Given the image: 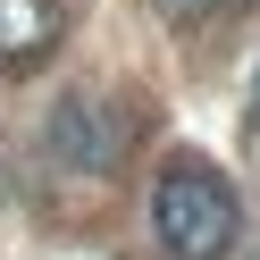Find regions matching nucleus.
Masks as SVG:
<instances>
[{"label":"nucleus","mask_w":260,"mask_h":260,"mask_svg":"<svg viewBox=\"0 0 260 260\" xmlns=\"http://www.w3.org/2000/svg\"><path fill=\"white\" fill-rule=\"evenodd\" d=\"M151 226H159V243H168V260H226L243 210H235V193H226V176H210L202 159H176V168L159 176V193H151Z\"/></svg>","instance_id":"1"},{"label":"nucleus","mask_w":260,"mask_h":260,"mask_svg":"<svg viewBox=\"0 0 260 260\" xmlns=\"http://www.w3.org/2000/svg\"><path fill=\"white\" fill-rule=\"evenodd\" d=\"M126 151V126L109 101H92V92H68V101L42 118V159H51L59 176H109Z\"/></svg>","instance_id":"2"},{"label":"nucleus","mask_w":260,"mask_h":260,"mask_svg":"<svg viewBox=\"0 0 260 260\" xmlns=\"http://www.w3.org/2000/svg\"><path fill=\"white\" fill-rule=\"evenodd\" d=\"M51 34H59L51 0H0V51H9V59H34Z\"/></svg>","instance_id":"3"},{"label":"nucleus","mask_w":260,"mask_h":260,"mask_svg":"<svg viewBox=\"0 0 260 260\" xmlns=\"http://www.w3.org/2000/svg\"><path fill=\"white\" fill-rule=\"evenodd\" d=\"M151 9H159L168 25H202V17H218L226 0H151Z\"/></svg>","instance_id":"4"},{"label":"nucleus","mask_w":260,"mask_h":260,"mask_svg":"<svg viewBox=\"0 0 260 260\" xmlns=\"http://www.w3.org/2000/svg\"><path fill=\"white\" fill-rule=\"evenodd\" d=\"M252 118H260V76H252Z\"/></svg>","instance_id":"5"}]
</instances>
